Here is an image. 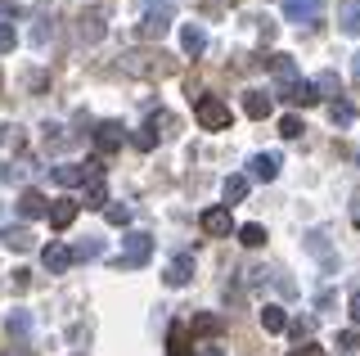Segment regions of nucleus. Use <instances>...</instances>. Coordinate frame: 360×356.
I'll list each match as a JSON object with an SVG mask.
<instances>
[{"label": "nucleus", "instance_id": "f257e3e1", "mask_svg": "<svg viewBox=\"0 0 360 356\" xmlns=\"http://www.w3.org/2000/svg\"><path fill=\"white\" fill-rule=\"evenodd\" d=\"M194 117H198L202 131H225V127H230V104L217 99V95H202L194 104Z\"/></svg>", "mask_w": 360, "mask_h": 356}, {"label": "nucleus", "instance_id": "f03ea898", "mask_svg": "<svg viewBox=\"0 0 360 356\" xmlns=\"http://www.w3.org/2000/svg\"><path fill=\"white\" fill-rule=\"evenodd\" d=\"M99 176V163H59L54 167V181L63 185V190H72V185H90Z\"/></svg>", "mask_w": 360, "mask_h": 356}, {"label": "nucleus", "instance_id": "7ed1b4c3", "mask_svg": "<svg viewBox=\"0 0 360 356\" xmlns=\"http://www.w3.org/2000/svg\"><path fill=\"white\" fill-rule=\"evenodd\" d=\"M270 68H275V82H279V95L292 99V91L302 86V77H297V63L288 59V54H270Z\"/></svg>", "mask_w": 360, "mask_h": 356}, {"label": "nucleus", "instance_id": "20e7f679", "mask_svg": "<svg viewBox=\"0 0 360 356\" xmlns=\"http://www.w3.org/2000/svg\"><path fill=\"white\" fill-rule=\"evenodd\" d=\"M153 253V239L144 235V230H131L127 235V253H122V266H144Z\"/></svg>", "mask_w": 360, "mask_h": 356}, {"label": "nucleus", "instance_id": "39448f33", "mask_svg": "<svg viewBox=\"0 0 360 356\" xmlns=\"http://www.w3.org/2000/svg\"><path fill=\"white\" fill-rule=\"evenodd\" d=\"M41 262H45V271H50V275H63L68 266L77 262V253L68 248V243H59V239H50V248L41 253Z\"/></svg>", "mask_w": 360, "mask_h": 356}, {"label": "nucleus", "instance_id": "423d86ee", "mask_svg": "<svg viewBox=\"0 0 360 356\" xmlns=\"http://www.w3.org/2000/svg\"><path fill=\"white\" fill-rule=\"evenodd\" d=\"M167 27H172V14H167V9H149V14H144V23H140V37L144 41H162Z\"/></svg>", "mask_w": 360, "mask_h": 356}, {"label": "nucleus", "instance_id": "0eeeda50", "mask_svg": "<svg viewBox=\"0 0 360 356\" xmlns=\"http://www.w3.org/2000/svg\"><path fill=\"white\" fill-rule=\"evenodd\" d=\"M324 0H284V14L292 18V23H311V18H320Z\"/></svg>", "mask_w": 360, "mask_h": 356}, {"label": "nucleus", "instance_id": "6e6552de", "mask_svg": "<svg viewBox=\"0 0 360 356\" xmlns=\"http://www.w3.org/2000/svg\"><path fill=\"white\" fill-rule=\"evenodd\" d=\"M198 221H202V230H207V235H230V230H234L230 208H207V212H202Z\"/></svg>", "mask_w": 360, "mask_h": 356}, {"label": "nucleus", "instance_id": "1a4fd4ad", "mask_svg": "<svg viewBox=\"0 0 360 356\" xmlns=\"http://www.w3.org/2000/svg\"><path fill=\"white\" fill-rule=\"evenodd\" d=\"M122 140H127V131H122L117 122H99V131H95V144H99V153H112V149H122Z\"/></svg>", "mask_w": 360, "mask_h": 356}, {"label": "nucleus", "instance_id": "9d476101", "mask_svg": "<svg viewBox=\"0 0 360 356\" xmlns=\"http://www.w3.org/2000/svg\"><path fill=\"white\" fill-rule=\"evenodd\" d=\"M189 275H194V253H180V258L167 266V284L180 288V284H189Z\"/></svg>", "mask_w": 360, "mask_h": 356}, {"label": "nucleus", "instance_id": "9b49d317", "mask_svg": "<svg viewBox=\"0 0 360 356\" xmlns=\"http://www.w3.org/2000/svg\"><path fill=\"white\" fill-rule=\"evenodd\" d=\"M243 113L248 117H270V113H275V99H270L266 91H248L243 95Z\"/></svg>", "mask_w": 360, "mask_h": 356}, {"label": "nucleus", "instance_id": "f8f14e48", "mask_svg": "<svg viewBox=\"0 0 360 356\" xmlns=\"http://www.w3.org/2000/svg\"><path fill=\"white\" fill-rule=\"evenodd\" d=\"M0 243H5V248H14V253H27L37 239H32L27 226H5V230H0Z\"/></svg>", "mask_w": 360, "mask_h": 356}, {"label": "nucleus", "instance_id": "ddd939ff", "mask_svg": "<svg viewBox=\"0 0 360 356\" xmlns=\"http://www.w3.org/2000/svg\"><path fill=\"white\" fill-rule=\"evenodd\" d=\"M18 212L32 221V217H45V212H50V203H45L41 190H22V194H18Z\"/></svg>", "mask_w": 360, "mask_h": 356}, {"label": "nucleus", "instance_id": "4468645a", "mask_svg": "<svg viewBox=\"0 0 360 356\" xmlns=\"http://www.w3.org/2000/svg\"><path fill=\"white\" fill-rule=\"evenodd\" d=\"M180 46H185V54H202L207 50V32H202L198 23H185L180 27Z\"/></svg>", "mask_w": 360, "mask_h": 356}, {"label": "nucleus", "instance_id": "2eb2a0df", "mask_svg": "<svg viewBox=\"0 0 360 356\" xmlns=\"http://www.w3.org/2000/svg\"><path fill=\"white\" fill-rule=\"evenodd\" d=\"M77 208H82V203H72V198H59V203L50 208V226H54V230H68V226L77 221Z\"/></svg>", "mask_w": 360, "mask_h": 356}, {"label": "nucleus", "instance_id": "dca6fc26", "mask_svg": "<svg viewBox=\"0 0 360 356\" xmlns=\"http://www.w3.org/2000/svg\"><path fill=\"white\" fill-rule=\"evenodd\" d=\"M248 167H252L257 181H275V176H279V158H275V153H257Z\"/></svg>", "mask_w": 360, "mask_h": 356}, {"label": "nucleus", "instance_id": "f3484780", "mask_svg": "<svg viewBox=\"0 0 360 356\" xmlns=\"http://www.w3.org/2000/svg\"><path fill=\"white\" fill-rule=\"evenodd\" d=\"M86 208H108V185H104V176H95V181L86 185Z\"/></svg>", "mask_w": 360, "mask_h": 356}, {"label": "nucleus", "instance_id": "a211bd4d", "mask_svg": "<svg viewBox=\"0 0 360 356\" xmlns=\"http://www.w3.org/2000/svg\"><path fill=\"white\" fill-rule=\"evenodd\" d=\"M338 23L352 32V37H360V0H347V5H342V14H338Z\"/></svg>", "mask_w": 360, "mask_h": 356}, {"label": "nucleus", "instance_id": "6ab92c4d", "mask_svg": "<svg viewBox=\"0 0 360 356\" xmlns=\"http://www.w3.org/2000/svg\"><path fill=\"white\" fill-rule=\"evenodd\" d=\"M262 329H266V333H279V329H288V316H284V307H266V311H262Z\"/></svg>", "mask_w": 360, "mask_h": 356}, {"label": "nucleus", "instance_id": "aec40b11", "mask_svg": "<svg viewBox=\"0 0 360 356\" xmlns=\"http://www.w3.org/2000/svg\"><path fill=\"white\" fill-rule=\"evenodd\" d=\"M248 198V176H230V181H225V203H243Z\"/></svg>", "mask_w": 360, "mask_h": 356}, {"label": "nucleus", "instance_id": "412c9836", "mask_svg": "<svg viewBox=\"0 0 360 356\" xmlns=\"http://www.w3.org/2000/svg\"><path fill=\"white\" fill-rule=\"evenodd\" d=\"M329 117L338 122V127H352V122H356V104H347V99H333Z\"/></svg>", "mask_w": 360, "mask_h": 356}, {"label": "nucleus", "instance_id": "4be33fe9", "mask_svg": "<svg viewBox=\"0 0 360 356\" xmlns=\"http://www.w3.org/2000/svg\"><path fill=\"white\" fill-rule=\"evenodd\" d=\"M221 325H225V320L212 316V311H198V316H194V333H221Z\"/></svg>", "mask_w": 360, "mask_h": 356}, {"label": "nucleus", "instance_id": "5701e85b", "mask_svg": "<svg viewBox=\"0 0 360 356\" xmlns=\"http://www.w3.org/2000/svg\"><path fill=\"white\" fill-rule=\"evenodd\" d=\"M72 253H77V262H95L99 253H104V239H82Z\"/></svg>", "mask_w": 360, "mask_h": 356}, {"label": "nucleus", "instance_id": "b1692460", "mask_svg": "<svg viewBox=\"0 0 360 356\" xmlns=\"http://www.w3.org/2000/svg\"><path fill=\"white\" fill-rule=\"evenodd\" d=\"M239 243H248V248H262V243H266V230L252 221V226H243V230H239Z\"/></svg>", "mask_w": 360, "mask_h": 356}, {"label": "nucleus", "instance_id": "393cba45", "mask_svg": "<svg viewBox=\"0 0 360 356\" xmlns=\"http://www.w3.org/2000/svg\"><path fill=\"white\" fill-rule=\"evenodd\" d=\"M302 131H307V127H302V117H279V136H284V140H297L302 136Z\"/></svg>", "mask_w": 360, "mask_h": 356}, {"label": "nucleus", "instance_id": "a878e982", "mask_svg": "<svg viewBox=\"0 0 360 356\" xmlns=\"http://www.w3.org/2000/svg\"><path fill=\"white\" fill-rule=\"evenodd\" d=\"M104 217L112 221V226H127V221H131V208H127V203H108Z\"/></svg>", "mask_w": 360, "mask_h": 356}, {"label": "nucleus", "instance_id": "bb28decb", "mask_svg": "<svg viewBox=\"0 0 360 356\" xmlns=\"http://www.w3.org/2000/svg\"><path fill=\"white\" fill-rule=\"evenodd\" d=\"M315 99H320L315 95V82H302L297 91H292V104H315Z\"/></svg>", "mask_w": 360, "mask_h": 356}, {"label": "nucleus", "instance_id": "cd10ccee", "mask_svg": "<svg viewBox=\"0 0 360 356\" xmlns=\"http://www.w3.org/2000/svg\"><path fill=\"white\" fill-rule=\"evenodd\" d=\"M172 356H189L185 352V325H172Z\"/></svg>", "mask_w": 360, "mask_h": 356}, {"label": "nucleus", "instance_id": "c85d7f7f", "mask_svg": "<svg viewBox=\"0 0 360 356\" xmlns=\"http://www.w3.org/2000/svg\"><path fill=\"white\" fill-rule=\"evenodd\" d=\"M14 46H18V32L9 23H0V50H14Z\"/></svg>", "mask_w": 360, "mask_h": 356}, {"label": "nucleus", "instance_id": "c756f323", "mask_svg": "<svg viewBox=\"0 0 360 356\" xmlns=\"http://www.w3.org/2000/svg\"><path fill=\"white\" fill-rule=\"evenodd\" d=\"M9 333H27V311H9Z\"/></svg>", "mask_w": 360, "mask_h": 356}, {"label": "nucleus", "instance_id": "7c9ffc66", "mask_svg": "<svg viewBox=\"0 0 360 356\" xmlns=\"http://www.w3.org/2000/svg\"><path fill=\"white\" fill-rule=\"evenodd\" d=\"M356 343H360V338H356V329H347V333H338V348H342V352H352V348H356Z\"/></svg>", "mask_w": 360, "mask_h": 356}, {"label": "nucleus", "instance_id": "2f4dec72", "mask_svg": "<svg viewBox=\"0 0 360 356\" xmlns=\"http://www.w3.org/2000/svg\"><path fill=\"white\" fill-rule=\"evenodd\" d=\"M194 356H225V352H221V348H217V343H202V348H198V352H194Z\"/></svg>", "mask_w": 360, "mask_h": 356}, {"label": "nucleus", "instance_id": "473e14b6", "mask_svg": "<svg viewBox=\"0 0 360 356\" xmlns=\"http://www.w3.org/2000/svg\"><path fill=\"white\" fill-rule=\"evenodd\" d=\"M288 356H329L324 348H297V352H288Z\"/></svg>", "mask_w": 360, "mask_h": 356}, {"label": "nucleus", "instance_id": "72a5a7b5", "mask_svg": "<svg viewBox=\"0 0 360 356\" xmlns=\"http://www.w3.org/2000/svg\"><path fill=\"white\" fill-rule=\"evenodd\" d=\"M352 316H356V325H360V288L352 293Z\"/></svg>", "mask_w": 360, "mask_h": 356}, {"label": "nucleus", "instance_id": "f704fd0d", "mask_svg": "<svg viewBox=\"0 0 360 356\" xmlns=\"http://www.w3.org/2000/svg\"><path fill=\"white\" fill-rule=\"evenodd\" d=\"M352 72H356V77H360V54H356V63H352Z\"/></svg>", "mask_w": 360, "mask_h": 356}, {"label": "nucleus", "instance_id": "c9c22d12", "mask_svg": "<svg viewBox=\"0 0 360 356\" xmlns=\"http://www.w3.org/2000/svg\"><path fill=\"white\" fill-rule=\"evenodd\" d=\"M356 158H360V153H356Z\"/></svg>", "mask_w": 360, "mask_h": 356}]
</instances>
